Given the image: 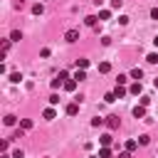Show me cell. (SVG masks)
Returning <instances> with one entry per match:
<instances>
[{
	"label": "cell",
	"instance_id": "d6a6232c",
	"mask_svg": "<svg viewBox=\"0 0 158 158\" xmlns=\"http://www.w3.org/2000/svg\"><path fill=\"white\" fill-rule=\"evenodd\" d=\"M116 158H131V151H123V153H118Z\"/></svg>",
	"mask_w": 158,
	"mask_h": 158
},
{
	"label": "cell",
	"instance_id": "44dd1931",
	"mask_svg": "<svg viewBox=\"0 0 158 158\" xmlns=\"http://www.w3.org/2000/svg\"><path fill=\"white\" fill-rule=\"evenodd\" d=\"M146 59H148V64H158V54H156V52H151Z\"/></svg>",
	"mask_w": 158,
	"mask_h": 158
},
{
	"label": "cell",
	"instance_id": "603a6c76",
	"mask_svg": "<svg viewBox=\"0 0 158 158\" xmlns=\"http://www.w3.org/2000/svg\"><path fill=\"white\" fill-rule=\"evenodd\" d=\"M20 79H22V74H20V72H12V74H10V81H15V84H17Z\"/></svg>",
	"mask_w": 158,
	"mask_h": 158
},
{
	"label": "cell",
	"instance_id": "1f68e13d",
	"mask_svg": "<svg viewBox=\"0 0 158 158\" xmlns=\"http://www.w3.org/2000/svg\"><path fill=\"white\" fill-rule=\"evenodd\" d=\"M141 104H143V106H148V104H151V99H148L146 94H141Z\"/></svg>",
	"mask_w": 158,
	"mask_h": 158
},
{
	"label": "cell",
	"instance_id": "ffe728a7",
	"mask_svg": "<svg viewBox=\"0 0 158 158\" xmlns=\"http://www.w3.org/2000/svg\"><path fill=\"white\" fill-rule=\"evenodd\" d=\"M15 121H17V118H15L12 114H7V116H5V126H15Z\"/></svg>",
	"mask_w": 158,
	"mask_h": 158
},
{
	"label": "cell",
	"instance_id": "f546056e",
	"mask_svg": "<svg viewBox=\"0 0 158 158\" xmlns=\"http://www.w3.org/2000/svg\"><path fill=\"white\" fill-rule=\"evenodd\" d=\"M7 49H10V40H2V54H5Z\"/></svg>",
	"mask_w": 158,
	"mask_h": 158
},
{
	"label": "cell",
	"instance_id": "9c48e42d",
	"mask_svg": "<svg viewBox=\"0 0 158 158\" xmlns=\"http://www.w3.org/2000/svg\"><path fill=\"white\" fill-rule=\"evenodd\" d=\"M128 77H131V79H136V81H141V77H143V69H138V67H136V69H131V74H128Z\"/></svg>",
	"mask_w": 158,
	"mask_h": 158
},
{
	"label": "cell",
	"instance_id": "f1b7e54d",
	"mask_svg": "<svg viewBox=\"0 0 158 158\" xmlns=\"http://www.w3.org/2000/svg\"><path fill=\"white\" fill-rule=\"evenodd\" d=\"M121 5H123V0H111V7L114 10H121Z\"/></svg>",
	"mask_w": 158,
	"mask_h": 158
},
{
	"label": "cell",
	"instance_id": "8fae6325",
	"mask_svg": "<svg viewBox=\"0 0 158 158\" xmlns=\"http://www.w3.org/2000/svg\"><path fill=\"white\" fill-rule=\"evenodd\" d=\"M111 141H114V138H111V133H104V136H99V143H101V146H111Z\"/></svg>",
	"mask_w": 158,
	"mask_h": 158
},
{
	"label": "cell",
	"instance_id": "ac0fdd59",
	"mask_svg": "<svg viewBox=\"0 0 158 158\" xmlns=\"http://www.w3.org/2000/svg\"><path fill=\"white\" fill-rule=\"evenodd\" d=\"M104 123H106V118H99V116L91 118V126H94V128H99V126H104Z\"/></svg>",
	"mask_w": 158,
	"mask_h": 158
},
{
	"label": "cell",
	"instance_id": "5b68a950",
	"mask_svg": "<svg viewBox=\"0 0 158 158\" xmlns=\"http://www.w3.org/2000/svg\"><path fill=\"white\" fill-rule=\"evenodd\" d=\"M62 86H64L67 91H74V89H77V79H74V77H69V79H67V81H64Z\"/></svg>",
	"mask_w": 158,
	"mask_h": 158
},
{
	"label": "cell",
	"instance_id": "4dcf8cb0",
	"mask_svg": "<svg viewBox=\"0 0 158 158\" xmlns=\"http://www.w3.org/2000/svg\"><path fill=\"white\" fill-rule=\"evenodd\" d=\"M59 84H64V81H62L59 77H57V79H52V86H54V89H59Z\"/></svg>",
	"mask_w": 158,
	"mask_h": 158
},
{
	"label": "cell",
	"instance_id": "ba28073f",
	"mask_svg": "<svg viewBox=\"0 0 158 158\" xmlns=\"http://www.w3.org/2000/svg\"><path fill=\"white\" fill-rule=\"evenodd\" d=\"M138 146H141V143H138L136 138H128V141H126V151H131V153H133V151H136Z\"/></svg>",
	"mask_w": 158,
	"mask_h": 158
},
{
	"label": "cell",
	"instance_id": "9a60e30c",
	"mask_svg": "<svg viewBox=\"0 0 158 158\" xmlns=\"http://www.w3.org/2000/svg\"><path fill=\"white\" fill-rule=\"evenodd\" d=\"M74 79H77V81H84V79H86V72H84V69H77V72H74Z\"/></svg>",
	"mask_w": 158,
	"mask_h": 158
},
{
	"label": "cell",
	"instance_id": "5bb4252c",
	"mask_svg": "<svg viewBox=\"0 0 158 158\" xmlns=\"http://www.w3.org/2000/svg\"><path fill=\"white\" fill-rule=\"evenodd\" d=\"M10 40H12V42H20V40H22V32H20V30H12V32H10Z\"/></svg>",
	"mask_w": 158,
	"mask_h": 158
},
{
	"label": "cell",
	"instance_id": "30bf717a",
	"mask_svg": "<svg viewBox=\"0 0 158 158\" xmlns=\"http://www.w3.org/2000/svg\"><path fill=\"white\" fill-rule=\"evenodd\" d=\"M42 116H44V118H47V121H52V118H54V116H57V111H54V109H52V106H49V109H44V111H42Z\"/></svg>",
	"mask_w": 158,
	"mask_h": 158
},
{
	"label": "cell",
	"instance_id": "8992f818",
	"mask_svg": "<svg viewBox=\"0 0 158 158\" xmlns=\"http://www.w3.org/2000/svg\"><path fill=\"white\" fill-rule=\"evenodd\" d=\"M133 116H136V118H146V106H143V104H138V106L133 109Z\"/></svg>",
	"mask_w": 158,
	"mask_h": 158
},
{
	"label": "cell",
	"instance_id": "836d02e7",
	"mask_svg": "<svg viewBox=\"0 0 158 158\" xmlns=\"http://www.w3.org/2000/svg\"><path fill=\"white\" fill-rule=\"evenodd\" d=\"M151 17H153V20H158V7H153V10H151Z\"/></svg>",
	"mask_w": 158,
	"mask_h": 158
},
{
	"label": "cell",
	"instance_id": "d590c367",
	"mask_svg": "<svg viewBox=\"0 0 158 158\" xmlns=\"http://www.w3.org/2000/svg\"><path fill=\"white\" fill-rule=\"evenodd\" d=\"M153 86H156V89H158V77H156V79H153Z\"/></svg>",
	"mask_w": 158,
	"mask_h": 158
},
{
	"label": "cell",
	"instance_id": "484cf974",
	"mask_svg": "<svg viewBox=\"0 0 158 158\" xmlns=\"http://www.w3.org/2000/svg\"><path fill=\"white\" fill-rule=\"evenodd\" d=\"M148 141H151V136H146V133L138 136V143H141V146H148Z\"/></svg>",
	"mask_w": 158,
	"mask_h": 158
},
{
	"label": "cell",
	"instance_id": "d6986e66",
	"mask_svg": "<svg viewBox=\"0 0 158 158\" xmlns=\"http://www.w3.org/2000/svg\"><path fill=\"white\" fill-rule=\"evenodd\" d=\"M20 128L30 131V128H32V121H30V118H22V121H20Z\"/></svg>",
	"mask_w": 158,
	"mask_h": 158
},
{
	"label": "cell",
	"instance_id": "e575fe53",
	"mask_svg": "<svg viewBox=\"0 0 158 158\" xmlns=\"http://www.w3.org/2000/svg\"><path fill=\"white\" fill-rule=\"evenodd\" d=\"M0 158H12V156H7V153H5V151H2V156H0Z\"/></svg>",
	"mask_w": 158,
	"mask_h": 158
},
{
	"label": "cell",
	"instance_id": "4fadbf2b",
	"mask_svg": "<svg viewBox=\"0 0 158 158\" xmlns=\"http://www.w3.org/2000/svg\"><path fill=\"white\" fill-rule=\"evenodd\" d=\"M96 20H99L96 15H89V17H84V22H86L89 27H96Z\"/></svg>",
	"mask_w": 158,
	"mask_h": 158
},
{
	"label": "cell",
	"instance_id": "7402d4cb",
	"mask_svg": "<svg viewBox=\"0 0 158 158\" xmlns=\"http://www.w3.org/2000/svg\"><path fill=\"white\" fill-rule=\"evenodd\" d=\"M77 67H79V69H86V67H89V59H77Z\"/></svg>",
	"mask_w": 158,
	"mask_h": 158
},
{
	"label": "cell",
	"instance_id": "8d00e7d4",
	"mask_svg": "<svg viewBox=\"0 0 158 158\" xmlns=\"http://www.w3.org/2000/svg\"><path fill=\"white\" fill-rule=\"evenodd\" d=\"M153 44H156V47H158V35H156V37H153Z\"/></svg>",
	"mask_w": 158,
	"mask_h": 158
},
{
	"label": "cell",
	"instance_id": "7a4b0ae2",
	"mask_svg": "<svg viewBox=\"0 0 158 158\" xmlns=\"http://www.w3.org/2000/svg\"><path fill=\"white\" fill-rule=\"evenodd\" d=\"M141 91H143V86H141V81H133V84L128 86V94H133V96H141Z\"/></svg>",
	"mask_w": 158,
	"mask_h": 158
},
{
	"label": "cell",
	"instance_id": "277c9868",
	"mask_svg": "<svg viewBox=\"0 0 158 158\" xmlns=\"http://www.w3.org/2000/svg\"><path fill=\"white\" fill-rule=\"evenodd\" d=\"M114 94H116V99H123V96L128 94V89H126L123 84H116V89H114Z\"/></svg>",
	"mask_w": 158,
	"mask_h": 158
},
{
	"label": "cell",
	"instance_id": "7c38bea8",
	"mask_svg": "<svg viewBox=\"0 0 158 158\" xmlns=\"http://www.w3.org/2000/svg\"><path fill=\"white\" fill-rule=\"evenodd\" d=\"M99 158H111V148L109 146H101L99 148Z\"/></svg>",
	"mask_w": 158,
	"mask_h": 158
},
{
	"label": "cell",
	"instance_id": "52a82bcc",
	"mask_svg": "<svg viewBox=\"0 0 158 158\" xmlns=\"http://www.w3.org/2000/svg\"><path fill=\"white\" fill-rule=\"evenodd\" d=\"M64 111H67V116H77V114H79V104H69Z\"/></svg>",
	"mask_w": 158,
	"mask_h": 158
},
{
	"label": "cell",
	"instance_id": "2e32d148",
	"mask_svg": "<svg viewBox=\"0 0 158 158\" xmlns=\"http://www.w3.org/2000/svg\"><path fill=\"white\" fill-rule=\"evenodd\" d=\"M32 12H35V15H42V12H44V5H42V2L32 5Z\"/></svg>",
	"mask_w": 158,
	"mask_h": 158
},
{
	"label": "cell",
	"instance_id": "74e56055",
	"mask_svg": "<svg viewBox=\"0 0 158 158\" xmlns=\"http://www.w3.org/2000/svg\"><path fill=\"white\" fill-rule=\"evenodd\" d=\"M91 158H99V156H91Z\"/></svg>",
	"mask_w": 158,
	"mask_h": 158
},
{
	"label": "cell",
	"instance_id": "cb8c5ba5",
	"mask_svg": "<svg viewBox=\"0 0 158 158\" xmlns=\"http://www.w3.org/2000/svg\"><path fill=\"white\" fill-rule=\"evenodd\" d=\"M128 79H131V77H126V74H118V79H116V84H123V86H126V81H128Z\"/></svg>",
	"mask_w": 158,
	"mask_h": 158
},
{
	"label": "cell",
	"instance_id": "83f0119b",
	"mask_svg": "<svg viewBox=\"0 0 158 158\" xmlns=\"http://www.w3.org/2000/svg\"><path fill=\"white\" fill-rule=\"evenodd\" d=\"M49 104L57 106V104H59V94H52V96H49Z\"/></svg>",
	"mask_w": 158,
	"mask_h": 158
},
{
	"label": "cell",
	"instance_id": "3957f363",
	"mask_svg": "<svg viewBox=\"0 0 158 158\" xmlns=\"http://www.w3.org/2000/svg\"><path fill=\"white\" fill-rule=\"evenodd\" d=\"M64 40H67V42H77V40H79V32H77V30H67V32H64Z\"/></svg>",
	"mask_w": 158,
	"mask_h": 158
},
{
	"label": "cell",
	"instance_id": "6da1fadb",
	"mask_svg": "<svg viewBox=\"0 0 158 158\" xmlns=\"http://www.w3.org/2000/svg\"><path fill=\"white\" fill-rule=\"evenodd\" d=\"M106 126H109L111 131H116V128L121 126V118H118V116H106Z\"/></svg>",
	"mask_w": 158,
	"mask_h": 158
},
{
	"label": "cell",
	"instance_id": "d4e9b609",
	"mask_svg": "<svg viewBox=\"0 0 158 158\" xmlns=\"http://www.w3.org/2000/svg\"><path fill=\"white\" fill-rule=\"evenodd\" d=\"M104 101H109V104H111V101H116V94H114V91H109V94H104Z\"/></svg>",
	"mask_w": 158,
	"mask_h": 158
},
{
	"label": "cell",
	"instance_id": "4316f807",
	"mask_svg": "<svg viewBox=\"0 0 158 158\" xmlns=\"http://www.w3.org/2000/svg\"><path fill=\"white\" fill-rule=\"evenodd\" d=\"M109 17H111L109 10H101V12H99V20H109Z\"/></svg>",
	"mask_w": 158,
	"mask_h": 158
},
{
	"label": "cell",
	"instance_id": "e0dca14e",
	"mask_svg": "<svg viewBox=\"0 0 158 158\" xmlns=\"http://www.w3.org/2000/svg\"><path fill=\"white\" fill-rule=\"evenodd\" d=\"M99 72H101V74L111 72V64H109V62H101V64H99Z\"/></svg>",
	"mask_w": 158,
	"mask_h": 158
}]
</instances>
